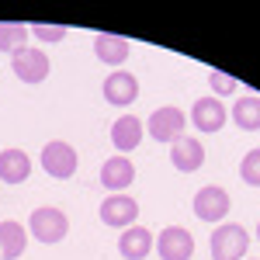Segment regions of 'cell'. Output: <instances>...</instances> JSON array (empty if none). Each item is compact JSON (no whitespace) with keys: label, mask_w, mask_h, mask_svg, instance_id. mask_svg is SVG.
<instances>
[{"label":"cell","mask_w":260,"mask_h":260,"mask_svg":"<svg viewBox=\"0 0 260 260\" xmlns=\"http://www.w3.org/2000/svg\"><path fill=\"white\" fill-rule=\"evenodd\" d=\"M136 180V167L125 156H111L101 167V187H108L111 194H125V187Z\"/></svg>","instance_id":"11"},{"label":"cell","mask_w":260,"mask_h":260,"mask_svg":"<svg viewBox=\"0 0 260 260\" xmlns=\"http://www.w3.org/2000/svg\"><path fill=\"white\" fill-rule=\"evenodd\" d=\"M170 163L177 167L180 174H194V170H201V163H205V146L194 136H180L170 146Z\"/></svg>","instance_id":"10"},{"label":"cell","mask_w":260,"mask_h":260,"mask_svg":"<svg viewBox=\"0 0 260 260\" xmlns=\"http://www.w3.org/2000/svg\"><path fill=\"white\" fill-rule=\"evenodd\" d=\"M250 260H253V257H250Z\"/></svg>","instance_id":"24"},{"label":"cell","mask_w":260,"mask_h":260,"mask_svg":"<svg viewBox=\"0 0 260 260\" xmlns=\"http://www.w3.org/2000/svg\"><path fill=\"white\" fill-rule=\"evenodd\" d=\"M42 170L49 174V177H56V180H70L73 174H77V149L70 146V142H62V139H52V142H45L42 146Z\"/></svg>","instance_id":"3"},{"label":"cell","mask_w":260,"mask_h":260,"mask_svg":"<svg viewBox=\"0 0 260 260\" xmlns=\"http://www.w3.org/2000/svg\"><path fill=\"white\" fill-rule=\"evenodd\" d=\"M142 136H146V125H142L136 115H121V118L111 125V142H115L118 156L121 153H132V149L142 142Z\"/></svg>","instance_id":"15"},{"label":"cell","mask_w":260,"mask_h":260,"mask_svg":"<svg viewBox=\"0 0 260 260\" xmlns=\"http://www.w3.org/2000/svg\"><path fill=\"white\" fill-rule=\"evenodd\" d=\"M94 52H98L101 62H108V66H121V62L128 59V52H132V42L125 39V35L98 31V35H94Z\"/></svg>","instance_id":"14"},{"label":"cell","mask_w":260,"mask_h":260,"mask_svg":"<svg viewBox=\"0 0 260 260\" xmlns=\"http://www.w3.org/2000/svg\"><path fill=\"white\" fill-rule=\"evenodd\" d=\"M194 215L201 222H222L229 215V191L219 184H205L194 194Z\"/></svg>","instance_id":"7"},{"label":"cell","mask_w":260,"mask_h":260,"mask_svg":"<svg viewBox=\"0 0 260 260\" xmlns=\"http://www.w3.org/2000/svg\"><path fill=\"white\" fill-rule=\"evenodd\" d=\"M28 233L35 236L39 243H59L66 240V233H70V219H66V212L62 208H52V205H42L31 212V219H28Z\"/></svg>","instance_id":"2"},{"label":"cell","mask_w":260,"mask_h":260,"mask_svg":"<svg viewBox=\"0 0 260 260\" xmlns=\"http://www.w3.org/2000/svg\"><path fill=\"white\" fill-rule=\"evenodd\" d=\"M212 260H246L250 236L240 222H222L212 229Z\"/></svg>","instance_id":"1"},{"label":"cell","mask_w":260,"mask_h":260,"mask_svg":"<svg viewBox=\"0 0 260 260\" xmlns=\"http://www.w3.org/2000/svg\"><path fill=\"white\" fill-rule=\"evenodd\" d=\"M191 121L198 132H222L225 125V108H222L219 98H198L194 108H191Z\"/></svg>","instance_id":"12"},{"label":"cell","mask_w":260,"mask_h":260,"mask_svg":"<svg viewBox=\"0 0 260 260\" xmlns=\"http://www.w3.org/2000/svg\"><path fill=\"white\" fill-rule=\"evenodd\" d=\"M240 177H243V184L260 187V146H257V149H250V153L240 160Z\"/></svg>","instance_id":"20"},{"label":"cell","mask_w":260,"mask_h":260,"mask_svg":"<svg viewBox=\"0 0 260 260\" xmlns=\"http://www.w3.org/2000/svg\"><path fill=\"white\" fill-rule=\"evenodd\" d=\"M28 35H31V31H28L24 24L4 21V24H0V52H11V56L21 52V49L28 45Z\"/></svg>","instance_id":"19"},{"label":"cell","mask_w":260,"mask_h":260,"mask_svg":"<svg viewBox=\"0 0 260 260\" xmlns=\"http://www.w3.org/2000/svg\"><path fill=\"white\" fill-rule=\"evenodd\" d=\"M31 177V160L24 149H0V180L4 184H24Z\"/></svg>","instance_id":"16"},{"label":"cell","mask_w":260,"mask_h":260,"mask_svg":"<svg viewBox=\"0 0 260 260\" xmlns=\"http://www.w3.org/2000/svg\"><path fill=\"white\" fill-rule=\"evenodd\" d=\"M208 83H212V90H215V94H222V98L240 90V83L233 80L229 73H222V70H208Z\"/></svg>","instance_id":"21"},{"label":"cell","mask_w":260,"mask_h":260,"mask_svg":"<svg viewBox=\"0 0 260 260\" xmlns=\"http://www.w3.org/2000/svg\"><path fill=\"white\" fill-rule=\"evenodd\" d=\"M101 94L108 104H115V108H128L132 101L139 98V80H136V73H111V77H104V87H101Z\"/></svg>","instance_id":"9"},{"label":"cell","mask_w":260,"mask_h":260,"mask_svg":"<svg viewBox=\"0 0 260 260\" xmlns=\"http://www.w3.org/2000/svg\"><path fill=\"white\" fill-rule=\"evenodd\" d=\"M28 31L39 42H62L66 39V28H62V24H31Z\"/></svg>","instance_id":"22"},{"label":"cell","mask_w":260,"mask_h":260,"mask_svg":"<svg viewBox=\"0 0 260 260\" xmlns=\"http://www.w3.org/2000/svg\"><path fill=\"white\" fill-rule=\"evenodd\" d=\"M153 240H156V236H153L146 225H128V229H121L118 253L125 260H146L149 250H153Z\"/></svg>","instance_id":"13"},{"label":"cell","mask_w":260,"mask_h":260,"mask_svg":"<svg viewBox=\"0 0 260 260\" xmlns=\"http://www.w3.org/2000/svg\"><path fill=\"white\" fill-rule=\"evenodd\" d=\"M136 219H139V205H136L132 194H108L101 201V222L104 225L128 229V225H136Z\"/></svg>","instance_id":"6"},{"label":"cell","mask_w":260,"mask_h":260,"mask_svg":"<svg viewBox=\"0 0 260 260\" xmlns=\"http://www.w3.org/2000/svg\"><path fill=\"white\" fill-rule=\"evenodd\" d=\"M11 70H14V77L21 83H42L49 77V56L42 52V49H21L11 56Z\"/></svg>","instance_id":"8"},{"label":"cell","mask_w":260,"mask_h":260,"mask_svg":"<svg viewBox=\"0 0 260 260\" xmlns=\"http://www.w3.org/2000/svg\"><path fill=\"white\" fill-rule=\"evenodd\" d=\"M24 246H28V233H24V225L14 219L0 222V260H18L24 253Z\"/></svg>","instance_id":"17"},{"label":"cell","mask_w":260,"mask_h":260,"mask_svg":"<svg viewBox=\"0 0 260 260\" xmlns=\"http://www.w3.org/2000/svg\"><path fill=\"white\" fill-rule=\"evenodd\" d=\"M257 240H260V222H257Z\"/></svg>","instance_id":"23"},{"label":"cell","mask_w":260,"mask_h":260,"mask_svg":"<svg viewBox=\"0 0 260 260\" xmlns=\"http://www.w3.org/2000/svg\"><path fill=\"white\" fill-rule=\"evenodd\" d=\"M233 121L243 132H257L260 128V94H243L233 104Z\"/></svg>","instance_id":"18"},{"label":"cell","mask_w":260,"mask_h":260,"mask_svg":"<svg viewBox=\"0 0 260 260\" xmlns=\"http://www.w3.org/2000/svg\"><path fill=\"white\" fill-rule=\"evenodd\" d=\"M153 250L160 253V260H191V253H194V236L184 225H167L160 236L153 240Z\"/></svg>","instance_id":"5"},{"label":"cell","mask_w":260,"mask_h":260,"mask_svg":"<svg viewBox=\"0 0 260 260\" xmlns=\"http://www.w3.org/2000/svg\"><path fill=\"white\" fill-rule=\"evenodd\" d=\"M184 125H187V115H184L180 108H174V104H167V108H156V111L149 115L146 132L156 142H170V146H174V142L184 136Z\"/></svg>","instance_id":"4"}]
</instances>
